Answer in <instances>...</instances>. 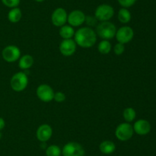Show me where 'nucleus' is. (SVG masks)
Instances as JSON below:
<instances>
[{"label":"nucleus","mask_w":156,"mask_h":156,"mask_svg":"<svg viewBox=\"0 0 156 156\" xmlns=\"http://www.w3.org/2000/svg\"><path fill=\"white\" fill-rule=\"evenodd\" d=\"M74 41L79 47L89 48L95 44L97 41V35L91 28H81L75 32Z\"/></svg>","instance_id":"nucleus-1"},{"label":"nucleus","mask_w":156,"mask_h":156,"mask_svg":"<svg viewBox=\"0 0 156 156\" xmlns=\"http://www.w3.org/2000/svg\"><path fill=\"white\" fill-rule=\"evenodd\" d=\"M117 28L111 21H101L96 26V35L103 40H111L115 37Z\"/></svg>","instance_id":"nucleus-2"},{"label":"nucleus","mask_w":156,"mask_h":156,"mask_svg":"<svg viewBox=\"0 0 156 156\" xmlns=\"http://www.w3.org/2000/svg\"><path fill=\"white\" fill-rule=\"evenodd\" d=\"M28 84V78L24 72H18L11 78L10 85L15 92H21L25 90Z\"/></svg>","instance_id":"nucleus-3"},{"label":"nucleus","mask_w":156,"mask_h":156,"mask_svg":"<svg viewBox=\"0 0 156 156\" xmlns=\"http://www.w3.org/2000/svg\"><path fill=\"white\" fill-rule=\"evenodd\" d=\"M133 128L131 124L129 122H123L120 123L117 126L115 129V136L118 140L125 142L131 138L133 136Z\"/></svg>","instance_id":"nucleus-4"},{"label":"nucleus","mask_w":156,"mask_h":156,"mask_svg":"<svg viewBox=\"0 0 156 156\" xmlns=\"http://www.w3.org/2000/svg\"><path fill=\"white\" fill-rule=\"evenodd\" d=\"M114 15V9L108 4H101L98 6L94 12V17L98 21H108Z\"/></svg>","instance_id":"nucleus-5"},{"label":"nucleus","mask_w":156,"mask_h":156,"mask_svg":"<svg viewBox=\"0 0 156 156\" xmlns=\"http://www.w3.org/2000/svg\"><path fill=\"white\" fill-rule=\"evenodd\" d=\"M62 154L63 156H85V151L81 144L76 142H70L64 145Z\"/></svg>","instance_id":"nucleus-6"},{"label":"nucleus","mask_w":156,"mask_h":156,"mask_svg":"<svg viewBox=\"0 0 156 156\" xmlns=\"http://www.w3.org/2000/svg\"><path fill=\"white\" fill-rule=\"evenodd\" d=\"M2 56L5 61L8 63H14L19 60L21 57V50L15 45H8L2 51Z\"/></svg>","instance_id":"nucleus-7"},{"label":"nucleus","mask_w":156,"mask_h":156,"mask_svg":"<svg viewBox=\"0 0 156 156\" xmlns=\"http://www.w3.org/2000/svg\"><path fill=\"white\" fill-rule=\"evenodd\" d=\"M134 36V32L133 28L129 26H122L117 29L116 32L115 38L118 43L121 44H127L132 41Z\"/></svg>","instance_id":"nucleus-8"},{"label":"nucleus","mask_w":156,"mask_h":156,"mask_svg":"<svg viewBox=\"0 0 156 156\" xmlns=\"http://www.w3.org/2000/svg\"><path fill=\"white\" fill-rule=\"evenodd\" d=\"M36 93L39 99L44 102H49L53 99L54 91L53 88L48 84H41L37 88Z\"/></svg>","instance_id":"nucleus-9"},{"label":"nucleus","mask_w":156,"mask_h":156,"mask_svg":"<svg viewBox=\"0 0 156 156\" xmlns=\"http://www.w3.org/2000/svg\"><path fill=\"white\" fill-rule=\"evenodd\" d=\"M68 18V14L63 8H57L53 11L51 15V21L56 27H62L66 24Z\"/></svg>","instance_id":"nucleus-10"},{"label":"nucleus","mask_w":156,"mask_h":156,"mask_svg":"<svg viewBox=\"0 0 156 156\" xmlns=\"http://www.w3.org/2000/svg\"><path fill=\"white\" fill-rule=\"evenodd\" d=\"M76 44L74 39H63L59 44V51L63 56L70 57L75 54L76 50Z\"/></svg>","instance_id":"nucleus-11"},{"label":"nucleus","mask_w":156,"mask_h":156,"mask_svg":"<svg viewBox=\"0 0 156 156\" xmlns=\"http://www.w3.org/2000/svg\"><path fill=\"white\" fill-rule=\"evenodd\" d=\"M85 15L81 10H73L68 15L67 21L72 27H79L85 21Z\"/></svg>","instance_id":"nucleus-12"},{"label":"nucleus","mask_w":156,"mask_h":156,"mask_svg":"<svg viewBox=\"0 0 156 156\" xmlns=\"http://www.w3.org/2000/svg\"><path fill=\"white\" fill-rule=\"evenodd\" d=\"M53 128L48 124H43L38 127L36 136L38 140L41 142H46L52 137Z\"/></svg>","instance_id":"nucleus-13"},{"label":"nucleus","mask_w":156,"mask_h":156,"mask_svg":"<svg viewBox=\"0 0 156 156\" xmlns=\"http://www.w3.org/2000/svg\"><path fill=\"white\" fill-rule=\"evenodd\" d=\"M133 131L140 136H145L149 133L151 130V125L146 119H139L134 123Z\"/></svg>","instance_id":"nucleus-14"},{"label":"nucleus","mask_w":156,"mask_h":156,"mask_svg":"<svg viewBox=\"0 0 156 156\" xmlns=\"http://www.w3.org/2000/svg\"><path fill=\"white\" fill-rule=\"evenodd\" d=\"M34 60V58L30 54H24L19 58L18 61V66L21 70H28L33 66Z\"/></svg>","instance_id":"nucleus-15"},{"label":"nucleus","mask_w":156,"mask_h":156,"mask_svg":"<svg viewBox=\"0 0 156 156\" xmlns=\"http://www.w3.org/2000/svg\"><path fill=\"white\" fill-rule=\"evenodd\" d=\"M74 28L69 24H64L59 29V35L63 39H71L75 35Z\"/></svg>","instance_id":"nucleus-16"},{"label":"nucleus","mask_w":156,"mask_h":156,"mask_svg":"<svg viewBox=\"0 0 156 156\" xmlns=\"http://www.w3.org/2000/svg\"><path fill=\"white\" fill-rule=\"evenodd\" d=\"M99 149L103 154H112L116 149V145L112 141L105 140L103 141L99 145Z\"/></svg>","instance_id":"nucleus-17"},{"label":"nucleus","mask_w":156,"mask_h":156,"mask_svg":"<svg viewBox=\"0 0 156 156\" xmlns=\"http://www.w3.org/2000/svg\"><path fill=\"white\" fill-rule=\"evenodd\" d=\"M22 12L19 8H13L8 13V19L12 23H17L21 19Z\"/></svg>","instance_id":"nucleus-18"},{"label":"nucleus","mask_w":156,"mask_h":156,"mask_svg":"<svg viewBox=\"0 0 156 156\" xmlns=\"http://www.w3.org/2000/svg\"><path fill=\"white\" fill-rule=\"evenodd\" d=\"M131 18H132V15H131L130 12L127 9L122 8L119 10L118 14H117V18H118L119 21L123 24H126L131 21Z\"/></svg>","instance_id":"nucleus-19"},{"label":"nucleus","mask_w":156,"mask_h":156,"mask_svg":"<svg viewBox=\"0 0 156 156\" xmlns=\"http://www.w3.org/2000/svg\"><path fill=\"white\" fill-rule=\"evenodd\" d=\"M112 46L108 40H103L100 41V43L98 45V50L102 54H108L111 52Z\"/></svg>","instance_id":"nucleus-20"},{"label":"nucleus","mask_w":156,"mask_h":156,"mask_svg":"<svg viewBox=\"0 0 156 156\" xmlns=\"http://www.w3.org/2000/svg\"><path fill=\"white\" fill-rule=\"evenodd\" d=\"M123 119H125L126 122H131L136 119V113L135 110L132 107H127L123 110Z\"/></svg>","instance_id":"nucleus-21"},{"label":"nucleus","mask_w":156,"mask_h":156,"mask_svg":"<svg viewBox=\"0 0 156 156\" xmlns=\"http://www.w3.org/2000/svg\"><path fill=\"white\" fill-rule=\"evenodd\" d=\"M61 154H62V150L56 145H50L46 149L47 156H60Z\"/></svg>","instance_id":"nucleus-22"},{"label":"nucleus","mask_w":156,"mask_h":156,"mask_svg":"<svg viewBox=\"0 0 156 156\" xmlns=\"http://www.w3.org/2000/svg\"><path fill=\"white\" fill-rule=\"evenodd\" d=\"M20 2L21 0H2L3 5H5L6 7L11 8V9L18 7V5L20 4Z\"/></svg>","instance_id":"nucleus-23"},{"label":"nucleus","mask_w":156,"mask_h":156,"mask_svg":"<svg viewBox=\"0 0 156 156\" xmlns=\"http://www.w3.org/2000/svg\"><path fill=\"white\" fill-rule=\"evenodd\" d=\"M117 2L122 7L127 9V8L133 6L136 2V0H117Z\"/></svg>","instance_id":"nucleus-24"},{"label":"nucleus","mask_w":156,"mask_h":156,"mask_svg":"<svg viewBox=\"0 0 156 156\" xmlns=\"http://www.w3.org/2000/svg\"><path fill=\"white\" fill-rule=\"evenodd\" d=\"M125 50V46L123 44L121 43H117L115 44L114 48V51L116 55H121L123 54Z\"/></svg>","instance_id":"nucleus-25"},{"label":"nucleus","mask_w":156,"mask_h":156,"mask_svg":"<svg viewBox=\"0 0 156 156\" xmlns=\"http://www.w3.org/2000/svg\"><path fill=\"white\" fill-rule=\"evenodd\" d=\"M53 99L57 102H62L66 100V94L62 92H56L54 93Z\"/></svg>","instance_id":"nucleus-26"},{"label":"nucleus","mask_w":156,"mask_h":156,"mask_svg":"<svg viewBox=\"0 0 156 156\" xmlns=\"http://www.w3.org/2000/svg\"><path fill=\"white\" fill-rule=\"evenodd\" d=\"M97 21L98 20L94 16H86L85 22H86V24L89 26H94L97 24Z\"/></svg>","instance_id":"nucleus-27"},{"label":"nucleus","mask_w":156,"mask_h":156,"mask_svg":"<svg viewBox=\"0 0 156 156\" xmlns=\"http://www.w3.org/2000/svg\"><path fill=\"white\" fill-rule=\"evenodd\" d=\"M5 122L4 119L0 117V131L2 130L5 128Z\"/></svg>","instance_id":"nucleus-28"},{"label":"nucleus","mask_w":156,"mask_h":156,"mask_svg":"<svg viewBox=\"0 0 156 156\" xmlns=\"http://www.w3.org/2000/svg\"><path fill=\"white\" fill-rule=\"evenodd\" d=\"M36 2H44L45 0H35Z\"/></svg>","instance_id":"nucleus-29"},{"label":"nucleus","mask_w":156,"mask_h":156,"mask_svg":"<svg viewBox=\"0 0 156 156\" xmlns=\"http://www.w3.org/2000/svg\"><path fill=\"white\" fill-rule=\"evenodd\" d=\"M2 133H1V132H0V139H2Z\"/></svg>","instance_id":"nucleus-30"}]
</instances>
